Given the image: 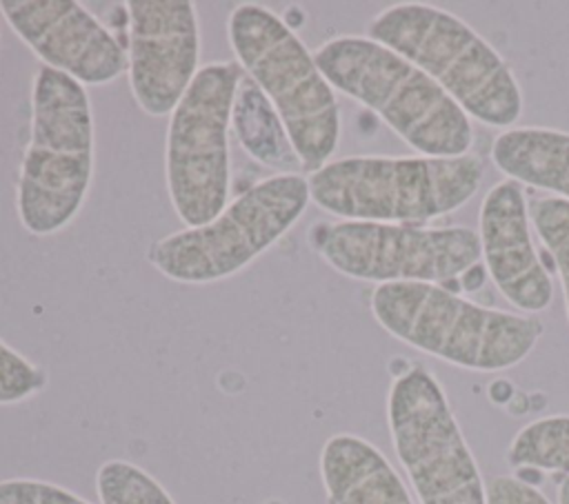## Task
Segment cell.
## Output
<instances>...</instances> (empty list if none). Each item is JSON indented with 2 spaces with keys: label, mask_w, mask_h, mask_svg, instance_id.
I'll use <instances>...</instances> for the list:
<instances>
[{
  "label": "cell",
  "mask_w": 569,
  "mask_h": 504,
  "mask_svg": "<svg viewBox=\"0 0 569 504\" xmlns=\"http://www.w3.org/2000/svg\"><path fill=\"white\" fill-rule=\"evenodd\" d=\"M558 504H569V475L558 484Z\"/></svg>",
  "instance_id": "cell-24"
},
{
  "label": "cell",
  "mask_w": 569,
  "mask_h": 504,
  "mask_svg": "<svg viewBox=\"0 0 569 504\" xmlns=\"http://www.w3.org/2000/svg\"><path fill=\"white\" fill-rule=\"evenodd\" d=\"M47 384V373L0 340V404H18Z\"/></svg>",
  "instance_id": "cell-20"
},
{
  "label": "cell",
  "mask_w": 569,
  "mask_h": 504,
  "mask_svg": "<svg viewBox=\"0 0 569 504\" xmlns=\"http://www.w3.org/2000/svg\"><path fill=\"white\" fill-rule=\"evenodd\" d=\"M309 200L307 175H269L227 202L211 222L156 240L147 262L180 284L231 278L273 246L302 218Z\"/></svg>",
  "instance_id": "cell-7"
},
{
  "label": "cell",
  "mask_w": 569,
  "mask_h": 504,
  "mask_svg": "<svg viewBox=\"0 0 569 504\" xmlns=\"http://www.w3.org/2000/svg\"><path fill=\"white\" fill-rule=\"evenodd\" d=\"M369 306L391 337L478 373L520 364L545 333L538 315L482 306L429 282L378 284Z\"/></svg>",
  "instance_id": "cell-2"
},
{
  "label": "cell",
  "mask_w": 569,
  "mask_h": 504,
  "mask_svg": "<svg viewBox=\"0 0 569 504\" xmlns=\"http://www.w3.org/2000/svg\"><path fill=\"white\" fill-rule=\"evenodd\" d=\"M0 504H89L76 493L42 480L11 477L0 480Z\"/></svg>",
  "instance_id": "cell-21"
},
{
  "label": "cell",
  "mask_w": 569,
  "mask_h": 504,
  "mask_svg": "<svg viewBox=\"0 0 569 504\" xmlns=\"http://www.w3.org/2000/svg\"><path fill=\"white\" fill-rule=\"evenodd\" d=\"M367 38L422 69L469 118L511 129L522 115V89L507 60L451 11L427 2H398L373 16Z\"/></svg>",
  "instance_id": "cell-4"
},
{
  "label": "cell",
  "mask_w": 569,
  "mask_h": 504,
  "mask_svg": "<svg viewBox=\"0 0 569 504\" xmlns=\"http://www.w3.org/2000/svg\"><path fill=\"white\" fill-rule=\"evenodd\" d=\"M240 78L242 69L236 60L200 67L169 115L167 193L187 226H202L227 206L229 127Z\"/></svg>",
  "instance_id": "cell-8"
},
{
  "label": "cell",
  "mask_w": 569,
  "mask_h": 504,
  "mask_svg": "<svg viewBox=\"0 0 569 504\" xmlns=\"http://www.w3.org/2000/svg\"><path fill=\"white\" fill-rule=\"evenodd\" d=\"M127 9V75L142 113L171 115L198 73L200 33L189 0H131Z\"/></svg>",
  "instance_id": "cell-11"
},
{
  "label": "cell",
  "mask_w": 569,
  "mask_h": 504,
  "mask_svg": "<svg viewBox=\"0 0 569 504\" xmlns=\"http://www.w3.org/2000/svg\"><path fill=\"white\" fill-rule=\"evenodd\" d=\"M491 160L509 180L569 202V133L549 127H511L491 144Z\"/></svg>",
  "instance_id": "cell-15"
},
{
  "label": "cell",
  "mask_w": 569,
  "mask_h": 504,
  "mask_svg": "<svg viewBox=\"0 0 569 504\" xmlns=\"http://www.w3.org/2000/svg\"><path fill=\"white\" fill-rule=\"evenodd\" d=\"M100 504H176L162 484L127 460H107L96 473Z\"/></svg>",
  "instance_id": "cell-18"
},
{
  "label": "cell",
  "mask_w": 569,
  "mask_h": 504,
  "mask_svg": "<svg viewBox=\"0 0 569 504\" xmlns=\"http://www.w3.org/2000/svg\"><path fill=\"white\" fill-rule=\"evenodd\" d=\"M231 129L240 147L256 162L280 173L302 171L278 111L260 91V87L249 75H244V71L233 98Z\"/></svg>",
  "instance_id": "cell-16"
},
{
  "label": "cell",
  "mask_w": 569,
  "mask_h": 504,
  "mask_svg": "<svg viewBox=\"0 0 569 504\" xmlns=\"http://www.w3.org/2000/svg\"><path fill=\"white\" fill-rule=\"evenodd\" d=\"M13 33L44 62L82 87L109 84L127 71L113 33L73 0H0Z\"/></svg>",
  "instance_id": "cell-12"
},
{
  "label": "cell",
  "mask_w": 569,
  "mask_h": 504,
  "mask_svg": "<svg viewBox=\"0 0 569 504\" xmlns=\"http://www.w3.org/2000/svg\"><path fill=\"white\" fill-rule=\"evenodd\" d=\"M485 493L487 504H551L542 491L513 475L491 477L485 484Z\"/></svg>",
  "instance_id": "cell-22"
},
{
  "label": "cell",
  "mask_w": 569,
  "mask_h": 504,
  "mask_svg": "<svg viewBox=\"0 0 569 504\" xmlns=\"http://www.w3.org/2000/svg\"><path fill=\"white\" fill-rule=\"evenodd\" d=\"M507 464L569 475V415H547L525 424L507 448Z\"/></svg>",
  "instance_id": "cell-17"
},
{
  "label": "cell",
  "mask_w": 569,
  "mask_h": 504,
  "mask_svg": "<svg viewBox=\"0 0 569 504\" xmlns=\"http://www.w3.org/2000/svg\"><path fill=\"white\" fill-rule=\"evenodd\" d=\"M529 218L558 271L569 320V202L556 195L536 198L529 204Z\"/></svg>",
  "instance_id": "cell-19"
},
{
  "label": "cell",
  "mask_w": 569,
  "mask_h": 504,
  "mask_svg": "<svg viewBox=\"0 0 569 504\" xmlns=\"http://www.w3.org/2000/svg\"><path fill=\"white\" fill-rule=\"evenodd\" d=\"M478 238L485 271L500 295L527 315L542 313L553 300V284L531 240L522 184L509 178L491 184L480 204Z\"/></svg>",
  "instance_id": "cell-13"
},
{
  "label": "cell",
  "mask_w": 569,
  "mask_h": 504,
  "mask_svg": "<svg viewBox=\"0 0 569 504\" xmlns=\"http://www.w3.org/2000/svg\"><path fill=\"white\" fill-rule=\"evenodd\" d=\"M482 175L485 162L476 153L351 155L329 160L307 182L311 202L340 220L427 226L465 206L478 193Z\"/></svg>",
  "instance_id": "cell-3"
},
{
  "label": "cell",
  "mask_w": 569,
  "mask_h": 504,
  "mask_svg": "<svg viewBox=\"0 0 569 504\" xmlns=\"http://www.w3.org/2000/svg\"><path fill=\"white\" fill-rule=\"evenodd\" d=\"M309 240L333 271L376 286L429 282L456 291L462 273L482 260L471 226L340 220L316 226Z\"/></svg>",
  "instance_id": "cell-10"
},
{
  "label": "cell",
  "mask_w": 569,
  "mask_h": 504,
  "mask_svg": "<svg viewBox=\"0 0 569 504\" xmlns=\"http://www.w3.org/2000/svg\"><path fill=\"white\" fill-rule=\"evenodd\" d=\"M91 178L93 115L87 89L42 64L31 82V131L16 189L22 229L42 238L69 226Z\"/></svg>",
  "instance_id": "cell-5"
},
{
  "label": "cell",
  "mask_w": 569,
  "mask_h": 504,
  "mask_svg": "<svg viewBox=\"0 0 569 504\" xmlns=\"http://www.w3.org/2000/svg\"><path fill=\"white\" fill-rule=\"evenodd\" d=\"M387 424L420 504H487L476 457L429 369L413 364L391 382Z\"/></svg>",
  "instance_id": "cell-9"
},
{
  "label": "cell",
  "mask_w": 569,
  "mask_h": 504,
  "mask_svg": "<svg viewBox=\"0 0 569 504\" xmlns=\"http://www.w3.org/2000/svg\"><path fill=\"white\" fill-rule=\"evenodd\" d=\"M236 62L278 111L302 171L325 167L340 142V107L313 53L273 11L244 2L229 13Z\"/></svg>",
  "instance_id": "cell-6"
},
{
  "label": "cell",
  "mask_w": 569,
  "mask_h": 504,
  "mask_svg": "<svg viewBox=\"0 0 569 504\" xmlns=\"http://www.w3.org/2000/svg\"><path fill=\"white\" fill-rule=\"evenodd\" d=\"M327 82L371 109L405 144L431 158L471 153L465 109L422 69L367 36H338L313 51Z\"/></svg>",
  "instance_id": "cell-1"
},
{
  "label": "cell",
  "mask_w": 569,
  "mask_h": 504,
  "mask_svg": "<svg viewBox=\"0 0 569 504\" xmlns=\"http://www.w3.org/2000/svg\"><path fill=\"white\" fill-rule=\"evenodd\" d=\"M485 278H487L485 264L478 262L476 266H471L469 271L462 273V278H460V289L467 291V293H473V291H478V289L485 284Z\"/></svg>",
  "instance_id": "cell-23"
},
{
  "label": "cell",
  "mask_w": 569,
  "mask_h": 504,
  "mask_svg": "<svg viewBox=\"0 0 569 504\" xmlns=\"http://www.w3.org/2000/svg\"><path fill=\"white\" fill-rule=\"evenodd\" d=\"M320 477L331 504H413L389 460L360 435H331L320 451Z\"/></svg>",
  "instance_id": "cell-14"
}]
</instances>
